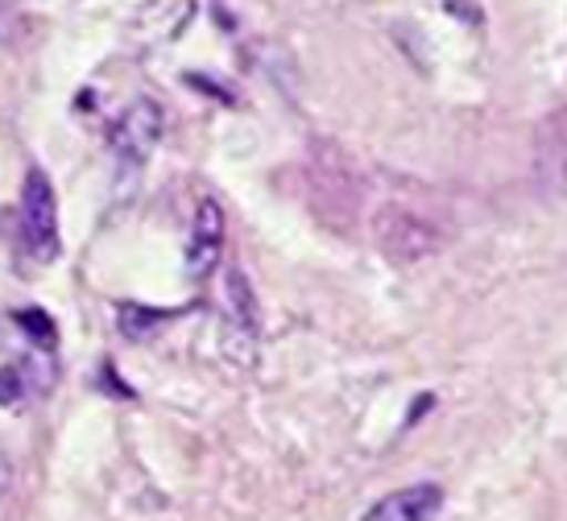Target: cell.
I'll list each match as a JSON object with an SVG mask.
<instances>
[{
	"label": "cell",
	"instance_id": "obj_1",
	"mask_svg": "<svg viewBox=\"0 0 567 521\" xmlns=\"http://www.w3.org/2000/svg\"><path fill=\"white\" fill-rule=\"evenodd\" d=\"M21 240L30 249L33 261H54L63 253V237H59V199L50 178L38 166L25 174L21 187Z\"/></svg>",
	"mask_w": 567,
	"mask_h": 521
},
{
	"label": "cell",
	"instance_id": "obj_2",
	"mask_svg": "<svg viewBox=\"0 0 567 521\" xmlns=\"http://www.w3.org/2000/svg\"><path fill=\"white\" fill-rule=\"evenodd\" d=\"M162 125H166V116H162V108L154 100H133V104L116 116V125H112V133H109L116 161H121L125 170L145 166L150 154H154L162 142Z\"/></svg>",
	"mask_w": 567,
	"mask_h": 521
},
{
	"label": "cell",
	"instance_id": "obj_3",
	"mask_svg": "<svg viewBox=\"0 0 567 521\" xmlns=\"http://www.w3.org/2000/svg\"><path fill=\"white\" fill-rule=\"evenodd\" d=\"M224 257V211L216 199H204L195 207L190 220V240H187V273L190 278H207L220 265Z\"/></svg>",
	"mask_w": 567,
	"mask_h": 521
},
{
	"label": "cell",
	"instance_id": "obj_4",
	"mask_svg": "<svg viewBox=\"0 0 567 521\" xmlns=\"http://www.w3.org/2000/svg\"><path fill=\"white\" fill-rule=\"evenodd\" d=\"M440 509H443L440 484H410V489L381 497L361 521H435Z\"/></svg>",
	"mask_w": 567,
	"mask_h": 521
},
{
	"label": "cell",
	"instance_id": "obj_5",
	"mask_svg": "<svg viewBox=\"0 0 567 521\" xmlns=\"http://www.w3.org/2000/svg\"><path fill=\"white\" fill-rule=\"evenodd\" d=\"M378 232H381V244L390 249V257H406L410 261V257H423L435 249V232L426 228V220L410 216V211H402V207L381 211Z\"/></svg>",
	"mask_w": 567,
	"mask_h": 521
},
{
	"label": "cell",
	"instance_id": "obj_6",
	"mask_svg": "<svg viewBox=\"0 0 567 521\" xmlns=\"http://www.w3.org/2000/svg\"><path fill=\"white\" fill-rule=\"evenodd\" d=\"M166 319H174V311H150V306L125 302V306H121V332H125L128 340H145V335L154 332V327H162Z\"/></svg>",
	"mask_w": 567,
	"mask_h": 521
},
{
	"label": "cell",
	"instance_id": "obj_7",
	"mask_svg": "<svg viewBox=\"0 0 567 521\" xmlns=\"http://www.w3.org/2000/svg\"><path fill=\"white\" fill-rule=\"evenodd\" d=\"M13 323L21 327V332L30 335L38 347H47V352H54V344H59V332H54V319L47 315V311H38V306H30V311H17Z\"/></svg>",
	"mask_w": 567,
	"mask_h": 521
},
{
	"label": "cell",
	"instance_id": "obj_8",
	"mask_svg": "<svg viewBox=\"0 0 567 521\" xmlns=\"http://www.w3.org/2000/svg\"><path fill=\"white\" fill-rule=\"evenodd\" d=\"M30 397V368L17 361V364H0V406H21Z\"/></svg>",
	"mask_w": 567,
	"mask_h": 521
},
{
	"label": "cell",
	"instance_id": "obj_9",
	"mask_svg": "<svg viewBox=\"0 0 567 521\" xmlns=\"http://www.w3.org/2000/svg\"><path fill=\"white\" fill-rule=\"evenodd\" d=\"M9 484H13V459H9V451L0 447V497L9 492Z\"/></svg>",
	"mask_w": 567,
	"mask_h": 521
}]
</instances>
